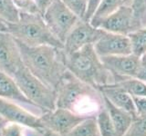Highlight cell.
<instances>
[{
    "label": "cell",
    "mask_w": 146,
    "mask_h": 136,
    "mask_svg": "<svg viewBox=\"0 0 146 136\" xmlns=\"http://www.w3.org/2000/svg\"><path fill=\"white\" fill-rule=\"evenodd\" d=\"M56 92L57 107L67 109L82 117H96L105 108L100 91L78 79L68 71L61 78Z\"/></svg>",
    "instance_id": "1"
},
{
    "label": "cell",
    "mask_w": 146,
    "mask_h": 136,
    "mask_svg": "<svg viewBox=\"0 0 146 136\" xmlns=\"http://www.w3.org/2000/svg\"><path fill=\"white\" fill-rule=\"evenodd\" d=\"M17 41L22 62L36 77L56 90L63 75L68 71L63 48L51 45L29 46Z\"/></svg>",
    "instance_id": "2"
},
{
    "label": "cell",
    "mask_w": 146,
    "mask_h": 136,
    "mask_svg": "<svg viewBox=\"0 0 146 136\" xmlns=\"http://www.w3.org/2000/svg\"><path fill=\"white\" fill-rule=\"evenodd\" d=\"M67 70L95 88L114 83L113 76L96 53L93 44H87L71 54H65Z\"/></svg>",
    "instance_id": "3"
},
{
    "label": "cell",
    "mask_w": 146,
    "mask_h": 136,
    "mask_svg": "<svg viewBox=\"0 0 146 136\" xmlns=\"http://www.w3.org/2000/svg\"><path fill=\"white\" fill-rule=\"evenodd\" d=\"M7 32L16 40L29 46L51 45L63 48L64 44L51 31L38 13L20 11L19 19L17 23H7Z\"/></svg>",
    "instance_id": "4"
},
{
    "label": "cell",
    "mask_w": 146,
    "mask_h": 136,
    "mask_svg": "<svg viewBox=\"0 0 146 136\" xmlns=\"http://www.w3.org/2000/svg\"><path fill=\"white\" fill-rule=\"evenodd\" d=\"M13 78L26 97L44 112L52 111L57 108L56 90L36 77L24 65L16 72Z\"/></svg>",
    "instance_id": "5"
},
{
    "label": "cell",
    "mask_w": 146,
    "mask_h": 136,
    "mask_svg": "<svg viewBox=\"0 0 146 136\" xmlns=\"http://www.w3.org/2000/svg\"><path fill=\"white\" fill-rule=\"evenodd\" d=\"M42 16L51 33L62 43L76 23L81 19L60 0H52Z\"/></svg>",
    "instance_id": "6"
},
{
    "label": "cell",
    "mask_w": 146,
    "mask_h": 136,
    "mask_svg": "<svg viewBox=\"0 0 146 136\" xmlns=\"http://www.w3.org/2000/svg\"><path fill=\"white\" fill-rule=\"evenodd\" d=\"M104 33V30L93 26L90 21L80 19L64 41V52L65 54H71L87 44H94Z\"/></svg>",
    "instance_id": "7"
},
{
    "label": "cell",
    "mask_w": 146,
    "mask_h": 136,
    "mask_svg": "<svg viewBox=\"0 0 146 136\" xmlns=\"http://www.w3.org/2000/svg\"><path fill=\"white\" fill-rule=\"evenodd\" d=\"M39 117L46 130H49L62 136H66L86 119L85 117L78 115L67 109L58 107L52 111L44 112Z\"/></svg>",
    "instance_id": "8"
},
{
    "label": "cell",
    "mask_w": 146,
    "mask_h": 136,
    "mask_svg": "<svg viewBox=\"0 0 146 136\" xmlns=\"http://www.w3.org/2000/svg\"><path fill=\"white\" fill-rule=\"evenodd\" d=\"M95 27L110 33L124 35H128L131 32L139 29L135 23L131 7L129 5H122L115 12L100 20Z\"/></svg>",
    "instance_id": "9"
},
{
    "label": "cell",
    "mask_w": 146,
    "mask_h": 136,
    "mask_svg": "<svg viewBox=\"0 0 146 136\" xmlns=\"http://www.w3.org/2000/svg\"><path fill=\"white\" fill-rule=\"evenodd\" d=\"M0 115L7 122H15L36 130H46L38 115L19 104L2 98H0Z\"/></svg>",
    "instance_id": "10"
},
{
    "label": "cell",
    "mask_w": 146,
    "mask_h": 136,
    "mask_svg": "<svg viewBox=\"0 0 146 136\" xmlns=\"http://www.w3.org/2000/svg\"><path fill=\"white\" fill-rule=\"evenodd\" d=\"M23 65L16 39L8 32H0V71L13 77Z\"/></svg>",
    "instance_id": "11"
},
{
    "label": "cell",
    "mask_w": 146,
    "mask_h": 136,
    "mask_svg": "<svg viewBox=\"0 0 146 136\" xmlns=\"http://www.w3.org/2000/svg\"><path fill=\"white\" fill-rule=\"evenodd\" d=\"M104 65L111 73L114 83L127 77H136L140 57L133 54L100 57Z\"/></svg>",
    "instance_id": "12"
},
{
    "label": "cell",
    "mask_w": 146,
    "mask_h": 136,
    "mask_svg": "<svg viewBox=\"0 0 146 136\" xmlns=\"http://www.w3.org/2000/svg\"><path fill=\"white\" fill-rule=\"evenodd\" d=\"M0 98L19 104L38 116L46 112L26 97L12 76L2 71H0Z\"/></svg>",
    "instance_id": "13"
},
{
    "label": "cell",
    "mask_w": 146,
    "mask_h": 136,
    "mask_svg": "<svg viewBox=\"0 0 146 136\" xmlns=\"http://www.w3.org/2000/svg\"><path fill=\"white\" fill-rule=\"evenodd\" d=\"M93 45L100 57L131 54L129 36L124 35L105 31L103 35Z\"/></svg>",
    "instance_id": "14"
},
{
    "label": "cell",
    "mask_w": 146,
    "mask_h": 136,
    "mask_svg": "<svg viewBox=\"0 0 146 136\" xmlns=\"http://www.w3.org/2000/svg\"><path fill=\"white\" fill-rule=\"evenodd\" d=\"M98 89L103 94V96L106 97L112 104L131 113L133 118L137 117L136 108L132 96L125 90H123L120 85L117 84H111L100 86Z\"/></svg>",
    "instance_id": "15"
},
{
    "label": "cell",
    "mask_w": 146,
    "mask_h": 136,
    "mask_svg": "<svg viewBox=\"0 0 146 136\" xmlns=\"http://www.w3.org/2000/svg\"><path fill=\"white\" fill-rule=\"evenodd\" d=\"M104 103L115 128L116 136H123L133 121V116L131 113L115 106L106 97H104Z\"/></svg>",
    "instance_id": "16"
},
{
    "label": "cell",
    "mask_w": 146,
    "mask_h": 136,
    "mask_svg": "<svg viewBox=\"0 0 146 136\" xmlns=\"http://www.w3.org/2000/svg\"><path fill=\"white\" fill-rule=\"evenodd\" d=\"M122 5H124V0H100L90 19V24L96 26L100 20L115 12Z\"/></svg>",
    "instance_id": "17"
},
{
    "label": "cell",
    "mask_w": 146,
    "mask_h": 136,
    "mask_svg": "<svg viewBox=\"0 0 146 136\" xmlns=\"http://www.w3.org/2000/svg\"><path fill=\"white\" fill-rule=\"evenodd\" d=\"M131 96H146V83L136 77H127L119 80L116 83Z\"/></svg>",
    "instance_id": "18"
},
{
    "label": "cell",
    "mask_w": 146,
    "mask_h": 136,
    "mask_svg": "<svg viewBox=\"0 0 146 136\" xmlns=\"http://www.w3.org/2000/svg\"><path fill=\"white\" fill-rule=\"evenodd\" d=\"M66 136H102L96 117H89L78 124Z\"/></svg>",
    "instance_id": "19"
},
{
    "label": "cell",
    "mask_w": 146,
    "mask_h": 136,
    "mask_svg": "<svg viewBox=\"0 0 146 136\" xmlns=\"http://www.w3.org/2000/svg\"><path fill=\"white\" fill-rule=\"evenodd\" d=\"M128 36L131 42V54L138 57L146 54V27L131 32Z\"/></svg>",
    "instance_id": "20"
},
{
    "label": "cell",
    "mask_w": 146,
    "mask_h": 136,
    "mask_svg": "<svg viewBox=\"0 0 146 136\" xmlns=\"http://www.w3.org/2000/svg\"><path fill=\"white\" fill-rule=\"evenodd\" d=\"M20 16V10L14 0H0V17L7 23H17Z\"/></svg>",
    "instance_id": "21"
},
{
    "label": "cell",
    "mask_w": 146,
    "mask_h": 136,
    "mask_svg": "<svg viewBox=\"0 0 146 136\" xmlns=\"http://www.w3.org/2000/svg\"><path fill=\"white\" fill-rule=\"evenodd\" d=\"M98 128L102 136H116L115 128L112 124L109 112L106 107L103 108L97 115H96Z\"/></svg>",
    "instance_id": "22"
},
{
    "label": "cell",
    "mask_w": 146,
    "mask_h": 136,
    "mask_svg": "<svg viewBox=\"0 0 146 136\" xmlns=\"http://www.w3.org/2000/svg\"><path fill=\"white\" fill-rule=\"evenodd\" d=\"M130 6L137 27H146V0H131Z\"/></svg>",
    "instance_id": "23"
},
{
    "label": "cell",
    "mask_w": 146,
    "mask_h": 136,
    "mask_svg": "<svg viewBox=\"0 0 146 136\" xmlns=\"http://www.w3.org/2000/svg\"><path fill=\"white\" fill-rule=\"evenodd\" d=\"M123 136H146V115L135 117Z\"/></svg>",
    "instance_id": "24"
},
{
    "label": "cell",
    "mask_w": 146,
    "mask_h": 136,
    "mask_svg": "<svg viewBox=\"0 0 146 136\" xmlns=\"http://www.w3.org/2000/svg\"><path fill=\"white\" fill-rule=\"evenodd\" d=\"M60 1L80 18L83 19L88 7V0H60Z\"/></svg>",
    "instance_id": "25"
},
{
    "label": "cell",
    "mask_w": 146,
    "mask_h": 136,
    "mask_svg": "<svg viewBox=\"0 0 146 136\" xmlns=\"http://www.w3.org/2000/svg\"><path fill=\"white\" fill-rule=\"evenodd\" d=\"M27 127L15 122H7L0 131L2 136H27Z\"/></svg>",
    "instance_id": "26"
},
{
    "label": "cell",
    "mask_w": 146,
    "mask_h": 136,
    "mask_svg": "<svg viewBox=\"0 0 146 136\" xmlns=\"http://www.w3.org/2000/svg\"><path fill=\"white\" fill-rule=\"evenodd\" d=\"M20 11L29 13H38L35 6V0H14Z\"/></svg>",
    "instance_id": "27"
},
{
    "label": "cell",
    "mask_w": 146,
    "mask_h": 136,
    "mask_svg": "<svg viewBox=\"0 0 146 136\" xmlns=\"http://www.w3.org/2000/svg\"><path fill=\"white\" fill-rule=\"evenodd\" d=\"M137 116L146 115V96H132Z\"/></svg>",
    "instance_id": "28"
},
{
    "label": "cell",
    "mask_w": 146,
    "mask_h": 136,
    "mask_svg": "<svg viewBox=\"0 0 146 136\" xmlns=\"http://www.w3.org/2000/svg\"><path fill=\"white\" fill-rule=\"evenodd\" d=\"M136 78L146 83V54L140 57V63L138 70H137Z\"/></svg>",
    "instance_id": "29"
},
{
    "label": "cell",
    "mask_w": 146,
    "mask_h": 136,
    "mask_svg": "<svg viewBox=\"0 0 146 136\" xmlns=\"http://www.w3.org/2000/svg\"><path fill=\"white\" fill-rule=\"evenodd\" d=\"M100 0H88V7H87V12L83 19L86 21H90V17L92 16L94 11L97 8L98 5Z\"/></svg>",
    "instance_id": "30"
},
{
    "label": "cell",
    "mask_w": 146,
    "mask_h": 136,
    "mask_svg": "<svg viewBox=\"0 0 146 136\" xmlns=\"http://www.w3.org/2000/svg\"><path fill=\"white\" fill-rule=\"evenodd\" d=\"M0 32H7V23L0 17Z\"/></svg>",
    "instance_id": "31"
},
{
    "label": "cell",
    "mask_w": 146,
    "mask_h": 136,
    "mask_svg": "<svg viewBox=\"0 0 146 136\" xmlns=\"http://www.w3.org/2000/svg\"><path fill=\"white\" fill-rule=\"evenodd\" d=\"M43 136H62V135H59L56 133H53V131H49V130H46Z\"/></svg>",
    "instance_id": "32"
},
{
    "label": "cell",
    "mask_w": 146,
    "mask_h": 136,
    "mask_svg": "<svg viewBox=\"0 0 146 136\" xmlns=\"http://www.w3.org/2000/svg\"><path fill=\"white\" fill-rule=\"evenodd\" d=\"M7 124V121L4 119V118L0 115V131H1V129L3 128V126Z\"/></svg>",
    "instance_id": "33"
},
{
    "label": "cell",
    "mask_w": 146,
    "mask_h": 136,
    "mask_svg": "<svg viewBox=\"0 0 146 136\" xmlns=\"http://www.w3.org/2000/svg\"><path fill=\"white\" fill-rule=\"evenodd\" d=\"M131 1V0H124V5H129V6H130Z\"/></svg>",
    "instance_id": "34"
},
{
    "label": "cell",
    "mask_w": 146,
    "mask_h": 136,
    "mask_svg": "<svg viewBox=\"0 0 146 136\" xmlns=\"http://www.w3.org/2000/svg\"><path fill=\"white\" fill-rule=\"evenodd\" d=\"M0 136H2V134H1V133H0Z\"/></svg>",
    "instance_id": "35"
}]
</instances>
